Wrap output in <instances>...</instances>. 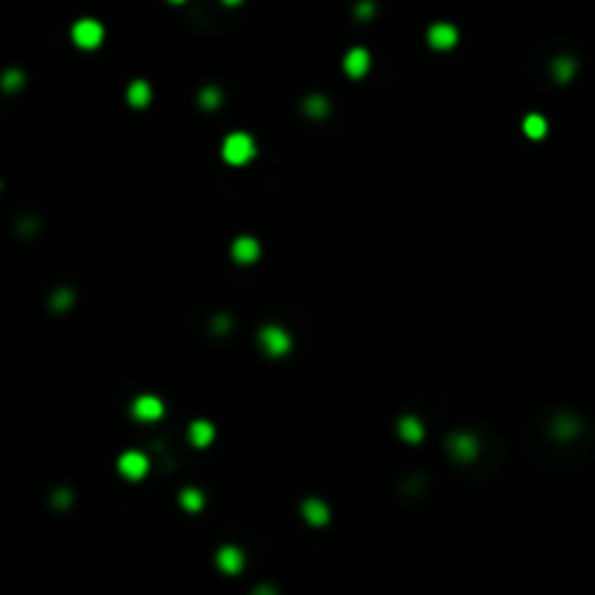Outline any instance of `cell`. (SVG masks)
I'll return each mask as SVG.
<instances>
[{
  "instance_id": "obj_5",
  "label": "cell",
  "mask_w": 595,
  "mask_h": 595,
  "mask_svg": "<svg viewBox=\"0 0 595 595\" xmlns=\"http://www.w3.org/2000/svg\"><path fill=\"white\" fill-rule=\"evenodd\" d=\"M447 450L453 459H459V462H471V459L476 456L479 445H476V438L471 433H453L447 438Z\"/></svg>"
},
{
  "instance_id": "obj_21",
  "label": "cell",
  "mask_w": 595,
  "mask_h": 595,
  "mask_svg": "<svg viewBox=\"0 0 595 595\" xmlns=\"http://www.w3.org/2000/svg\"><path fill=\"white\" fill-rule=\"evenodd\" d=\"M24 82H27V76L21 70L3 73V90H17V87H24Z\"/></svg>"
},
{
  "instance_id": "obj_4",
  "label": "cell",
  "mask_w": 595,
  "mask_h": 595,
  "mask_svg": "<svg viewBox=\"0 0 595 595\" xmlns=\"http://www.w3.org/2000/svg\"><path fill=\"white\" fill-rule=\"evenodd\" d=\"M117 468H120V473L125 479H134V482H137V479H143L148 473V456L140 453V450H128V453L120 456Z\"/></svg>"
},
{
  "instance_id": "obj_3",
  "label": "cell",
  "mask_w": 595,
  "mask_h": 595,
  "mask_svg": "<svg viewBox=\"0 0 595 595\" xmlns=\"http://www.w3.org/2000/svg\"><path fill=\"white\" fill-rule=\"evenodd\" d=\"M70 38H73L76 47H82V50H96V47L102 44V38H105V27H102L99 21H93V17H82V21L73 24Z\"/></svg>"
},
{
  "instance_id": "obj_10",
  "label": "cell",
  "mask_w": 595,
  "mask_h": 595,
  "mask_svg": "<svg viewBox=\"0 0 595 595\" xmlns=\"http://www.w3.org/2000/svg\"><path fill=\"white\" fill-rule=\"evenodd\" d=\"M259 253H261V247H259V241L253 236H238L233 241V259L238 264H253L259 259Z\"/></svg>"
},
{
  "instance_id": "obj_25",
  "label": "cell",
  "mask_w": 595,
  "mask_h": 595,
  "mask_svg": "<svg viewBox=\"0 0 595 595\" xmlns=\"http://www.w3.org/2000/svg\"><path fill=\"white\" fill-rule=\"evenodd\" d=\"M224 3H227V6H236V3H241V0H224Z\"/></svg>"
},
{
  "instance_id": "obj_13",
  "label": "cell",
  "mask_w": 595,
  "mask_h": 595,
  "mask_svg": "<svg viewBox=\"0 0 595 595\" xmlns=\"http://www.w3.org/2000/svg\"><path fill=\"white\" fill-rule=\"evenodd\" d=\"M398 436L404 441H421L424 438V424H421L415 415H404L398 421Z\"/></svg>"
},
{
  "instance_id": "obj_22",
  "label": "cell",
  "mask_w": 595,
  "mask_h": 595,
  "mask_svg": "<svg viewBox=\"0 0 595 595\" xmlns=\"http://www.w3.org/2000/svg\"><path fill=\"white\" fill-rule=\"evenodd\" d=\"M554 430H561L558 436H575V433H578V421H572V418H561V421H558V427H554Z\"/></svg>"
},
{
  "instance_id": "obj_1",
  "label": "cell",
  "mask_w": 595,
  "mask_h": 595,
  "mask_svg": "<svg viewBox=\"0 0 595 595\" xmlns=\"http://www.w3.org/2000/svg\"><path fill=\"white\" fill-rule=\"evenodd\" d=\"M221 155L229 166H244V163H250L253 155H256V143L250 134H244V131H236V134H229V137L224 140L221 145Z\"/></svg>"
},
{
  "instance_id": "obj_14",
  "label": "cell",
  "mask_w": 595,
  "mask_h": 595,
  "mask_svg": "<svg viewBox=\"0 0 595 595\" xmlns=\"http://www.w3.org/2000/svg\"><path fill=\"white\" fill-rule=\"evenodd\" d=\"M523 131H526L529 140H543L546 131H549V122L540 117V113H529V117L523 120Z\"/></svg>"
},
{
  "instance_id": "obj_24",
  "label": "cell",
  "mask_w": 595,
  "mask_h": 595,
  "mask_svg": "<svg viewBox=\"0 0 595 595\" xmlns=\"http://www.w3.org/2000/svg\"><path fill=\"white\" fill-rule=\"evenodd\" d=\"M227 325H229V320H227V317H218V320H215V331H224Z\"/></svg>"
},
{
  "instance_id": "obj_2",
  "label": "cell",
  "mask_w": 595,
  "mask_h": 595,
  "mask_svg": "<svg viewBox=\"0 0 595 595\" xmlns=\"http://www.w3.org/2000/svg\"><path fill=\"white\" fill-rule=\"evenodd\" d=\"M259 349L267 354V357H285L291 352V334L279 325H264L259 331Z\"/></svg>"
},
{
  "instance_id": "obj_19",
  "label": "cell",
  "mask_w": 595,
  "mask_h": 595,
  "mask_svg": "<svg viewBox=\"0 0 595 595\" xmlns=\"http://www.w3.org/2000/svg\"><path fill=\"white\" fill-rule=\"evenodd\" d=\"M218 105H221V90H218L215 85L203 87V90H201V108H206V110H215Z\"/></svg>"
},
{
  "instance_id": "obj_20",
  "label": "cell",
  "mask_w": 595,
  "mask_h": 595,
  "mask_svg": "<svg viewBox=\"0 0 595 595\" xmlns=\"http://www.w3.org/2000/svg\"><path fill=\"white\" fill-rule=\"evenodd\" d=\"M50 305H52L55 311H67L70 305H73V291H67V287H64V291H55L50 296Z\"/></svg>"
},
{
  "instance_id": "obj_6",
  "label": "cell",
  "mask_w": 595,
  "mask_h": 595,
  "mask_svg": "<svg viewBox=\"0 0 595 595\" xmlns=\"http://www.w3.org/2000/svg\"><path fill=\"white\" fill-rule=\"evenodd\" d=\"M369 64H372V59H369V52L363 47L349 50V52H345V59H343V70H345V76H352V79H363V76L369 73Z\"/></svg>"
},
{
  "instance_id": "obj_7",
  "label": "cell",
  "mask_w": 595,
  "mask_h": 595,
  "mask_svg": "<svg viewBox=\"0 0 595 595\" xmlns=\"http://www.w3.org/2000/svg\"><path fill=\"white\" fill-rule=\"evenodd\" d=\"M427 41H430V47L433 50H450V47H456V41H459V29L453 27V24H433L430 27V32H427Z\"/></svg>"
},
{
  "instance_id": "obj_8",
  "label": "cell",
  "mask_w": 595,
  "mask_h": 595,
  "mask_svg": "<svg viewBox=\"0 0 595 595\" xmlns=\"http://www.w3.org/2000/svg\"><path fill=\"white\" fill-rule=\"evenodd\" d=\"M131 410H134V418H140V421H157V418H163V401L157 395H140Z\"/></svg>"
},
{
  "instance_id": "obj_17",
  "label": "cell",
  "mask_w": 595,
  "mask_h": 595,
  "mask_svg": "<svg viewBox=\"0 0 595 595\" xmlns=\"http://www.w3.org/2000/svg\"><path fill=\"white\" fill-rule=\"evenodd\" d=\"M180 506L186 511H201L203 508V494L198 488H183L180 491Z\"/></svg>"
},
{
  "instance_id": "obj_15",
  "label": "cell",
  "mask_w": 595,
  "mask_h": 595,
  "mask_svg": "<svg viewBox=\"0 0 595 595\" xmlns=\"http://www.w3.org/2000/svg\"><path fill=\"white\" fill-rule=\"evenodd\" d=\"M128 102H131V108H145L151 102V85L148 82H131Z\"/></svg>"
},
{
  "instance_id": "obj_23",
  "label": "cell",
  "mask_w": 595,
  "mask_h": 595,
  "mask_svg": "<svg viewBox=\"0 0 595 595\" xmlns=\"http://www.w3.org/2000/svg\"><path fill=\"white\" fill-rule=\"evenodd\" d=\"M372 15H375V3H372V0H363V3L357 6V17H360V21H366V17H372Z\"/></svg>"
},
{
  "instance_id": "obj_26",
  "label": "cell",
  "mask_w": 595,
  "mask_h": 595,
  "mask_svg": "<svg viewBox=\"0 0 595 595\" xmlns=\"http://www.w3.org/2000/svg\"><path fill=\"white\" fill-rule=\"evenodd\" d=\"M171 3H183V0H171Z\"/></svg>"
},
{
  "instance_id": "obj_9",
  "label": "cell",
  "mask_w": 595,
  "mask_h": 595,
  "mask_svg": "<svg viewBox=\"0 0 595 595\" xmlns=\"http://www.w3.org/2000/svg\"><path fill=\"white\" fill-rule=\"evenodd\" d=\"M215 564L227 575H238L244 569V552L238 546H221L218 554H215Z\"/></svg>"
},
{
  "instance_id": "obj_12",
  "label": "cell",
  "mask_w": 595,
  "mask_h": 595,
  "mask_svg": "<svg viewBox=\"0 0 595 595\" xmlns=\"http://www.w3.org/2000/svg\"><path fill=\"white\" fill-rule=\"evenodd\" d=\"M213 438H215V427L209 424V421L201 418V421H192V424H189V441L195 447H209V445H213Z\"/></svg>"
},
{
  "instance_id": "obj_11",
  "label": "cell",
  "mask_w": 595,
  "mask_h": 595,
  "mask_svg": "<svg viewBox=\"0 0 595 595\" xmlns=\"http://www.w3.org/2000/svg\"><path fill=\"white\" fill-rule=\"evenodd\" d=\"M302 517H305V520H308L311 526L320 529V526H325V523L331 520V511H329V506H325L322 500H305V503H302Z\"/></svg>"
},
{
  "instance_id": "obj_18",
  "label": "cell",
  "mask_w": 595,
  "mask_h": 595,
  "mask_svg": "<svg viewBox=\"0 0 595 595\" xmlns=\"http://www.w3.org/2000/svg\"><path fill=\"white\" fill-rule=\"evenodd\" d=\"M552 73H554V79L558 82H569L572 76H575V62L572 59H554V64H552Z\"/></svg>"
},
{
  "instance_id": "obj_16",
  "label": "cell",
  "mask_w": 595,
  "mask_h": 595,
  "mask_svg": "<svg viewBox=\"0 0 595 595\" xmlns=\"http://www.w3.org/2000/svg\"><path fill=\"white\" fill-rule=\"evenodd\" d=\"M302 113H308V117H314V120H322L325 113H329V99L320 96V93L308 96V99H302Z\"/></svg>"
}]
</instances>
